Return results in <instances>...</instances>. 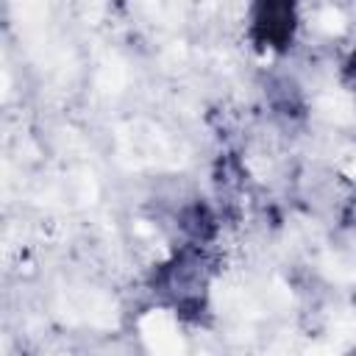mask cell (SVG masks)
<instances>
[{
  "mask_svg": "<svg viewBox=\"0 0 356 356\" xmlns=\"http://www.w3.org/2000/svg\"><path fill=\"white\" fill-rule=\"evenodd\" d=\"M298 6L295 0H253L250 31L261 47L284 50L295 39Z\"/></svg>",
  "mask_w": 356,
  "mask_h": 356,
  "instance_id": "obj_1",
  "label": "cell"
},
{
  "mask_svg": "<svg viewBox=\"0 0 356 356\" xmlns=\"http://www.w3.org/2000/svg\"><path fill=\"white\" fill-rule=\"evenodd\" d=\"M345 72H348V81H350V86H353V92H356V50H353V56H350Z\"/></svg>",
  "mask_w": 356,
  "mask_h": 356,
  "instance_id": "obj_2",
  "label": "cell"
}]
</instances>
